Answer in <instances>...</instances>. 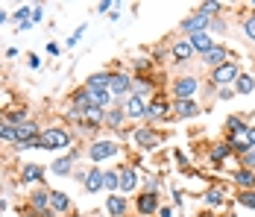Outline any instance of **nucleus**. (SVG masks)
I'll list each match as a JSON object with an SVG mask.
<instances>
[{"mask_svg":"<svg viewBox=\"0 0 255 217\" xmlns=\"http://www.w3.org/2000/svg\"><path fill=\"white\" fill-rule=\"evenodd\" d=\"M244 129H247V123H244V118H241V115H232V118H226V138L238 135V132H244Z\"/></svg>","mask_w":255,"mask_h":217,"instance_id":"bb28decb","label":"nucleus"},{"mask_svg":"<svg viewBox=\"0 0 255 217\" xmlns=\"http://www.w3.org/2000/svg\"><path fill=\"white\" fill-rule=\"evenodd\" d=\"M158 118H170V106L161 94L153 97V103L147 106V121H158Z\"/></svg>","mask_w":255,"mask_h":217,"instance_id":"1a4fd4ad","label":"nucleus"},{"mask_svg":"<svg viewBox=\"0 0 255 217\" xmlns=\"http://www.w3.org/2000/svg\"><path fill=\"white\" fill-rule=\"evenodd\" d=\"M29 209H35L38 215H44V212H50V188H38V191H32L29 197Z\"/></svg>","mask_w":255,"mask_h":217,"instance_id":"6e6552de","label":"nucleus"},{"mask_svg":"<svg viewBox=\"0 0 255 217\" xmlns=\"http://www.w3.org/2000/svg\"><path fill=\"white\" fill-rule=\"evenodd\" d=\"M0 141H9V144H15V126L6 121H0Z\"/></svg>","mask_w":255,"mask_h":217,"instance_id":"2f4dec72","label":"nucleus"},{"mask_svg":"<svg viewBox=\"0 0 255 217\" xmlns=\"http://www.w3.org/2000/svg\"><path fill=\"white\" fill-rule=\"evenodd\" d=\"M147 65H150V62H147L144 56H141V59H135V68H138V71H147Z\"/></svg>","mask_w":255,"mask_h":217,"instance_id":"37998d69","label":"nucleus"},{"mask_svg":"<svg viewBox=\"0 0 255 217\" xmlns=\"http://www.w3.org/2000/svg\"><path fill=\"white\" fill-rule=\"evenodd\" d=\"M12 18H15L18 24H26V21L32 18V6H21L18 12H12Z\"/></svg>","mask_w":255,"mask_h":217,"instance_id":"e433bc0d","label":"nucleus"},{"mask_svg":"<svg viewBox=\"0 0 255 217\" xmlns=\"http://www.w3.org/2000/svg\"><path fill=\"white\" fill-rule=\"evenodd\" d=\"M115 153H118V144L115 141H94V144L88 147V159L91 162H106Z\"/></svg>","mask_w":255,"mask_h":217,"instance_id":"20e7f679","label":"nucleus"},{"mask_svg":"<svg viewBox=\"0 0 255 217\" xmlns=\"http://www.w3.org/2000/svg\"><path fill=\"white\" fill-rule=\"evenodd\" d=\"M21 182H44V168L41 165H24L21 168Z\"/></svg>","mask_w":255,"mask_h":217,"instance_id":"412c9836","label":"nucleus"},{"mask_svg":"<svg viewBox=\"0 0 255 217\" xmlns=\"http://www.w3.org/2000/svg\"><path fill=\"white\" fill-rule=\"evenodd\" d=\"M232 94H235V88H220V97H223V100H229Z\"/></svg>","mask_w":255,"mask_h":217,"instance_id":"a18cd8bd","label":"nucleus"},{"mask_svg":"<svg viewBox=\"0 0 255 217\" xmlns=\"http://www.w3.org/2000/svg\"><path fill=\"white\" fill-rule=\"evenodd\" d=\"M188 41H191V47L194 53H208V50L214 47V38H211V32H197V35H188Z\"/></svg>","mask_w":255,"mask_h":217,"instance_id":"4468645a","label":"nucleus"},{"mask_svg":"<svg viewBox=\"0 0 255 217\" xmlns=\"http://www.w3.org/2000/svg\"><path fill=\"white\" fill-rule=\"evenodd\" d=\"M241 168H247V170H253L255 173V147L253 150H247V153H241Z\"/></svg>","mask_w":255,"mask_h":217,"instance_id":"f704fd0d","label":"nucleus"},{"mask_svg":"<svg viewBox=\"0 0 255 217\" xmlns=\"http://www.w3.org/2000/svg\"><path fill=\"white\" fill-rule=\"evenodd\" d=\"M88 103H91V106H100V109H106V106L112 103V94H109V91H103V88H88Z\"/></svg>","mask_w":255,"mask_h":217,"instance_id":"5701e85b","label":"nucleus"},{"mask_svg":"<svg viewBox=\"0 0 255 217\" xmlns=\"http://www.w3.org/2000/svg\"><path fill=\"white\" fill-rule=\"evenodd\" d=\"M71 217H82V215H71Z\"/></svg>","mask_w":255,"mask_h":217,"instance_id":"de8ad7c7","label":"nucleus"},{"mask_svg":"<svg viewBox=\"0 0 255 217\" xmlns=\"http://www.w3.org/2000/svg\"><path fill=\"white\" fill-rule=\"evenodd\" d=\"M220 6H223V3H217V0H211V3H203V6H200V12H203L205 18H214V15L220 12Z\"/></svg>","mask_w":255,"mask_h":217,"instance_id":"c9c22d12","label":"nucleus"},{"mask_svg":"<svg viewBox=\"0 0 255 217\" xmlns=\"http://www.w3.org/2000/svg\"><path fill=\"white\" fill-rule=\"evenodd\" d=\"M82 182H85V191H100L103 188V170H88V173H85V179H82Z\"/></svg>","mask_w":255,"mask_h":217,"instance_id":"4be33fe9","label":"nucleus"},{"mask_svg":"<svg viewBox=\"0 0 255 217\" xmlns=\"http://www.w3.org/2000/svg\"><path fill=\"white\" fill-rule=\"evenodd\" d=\"M238 203H241L244 209H255V188L253 191H241L238 194Z\"/></svg>","mask_w":255,"mask_h":217,"instance_id":"72a5a7b5","label":"nucleus"},{"mask_svg":"<svg viewBox=\"0 0 255 217\" xmlns=\"http://www.w3.org/2000/svg\"><path fill=\"white\" fill-rule=\"evenodd\" d=\"M124 112H127V118H147V103H144V100H141V97H129V103H127V109H124Z\"/></svg>","mask_w":255,"mask_h":217,"instance_id":"f3484780","label":"nucleus"},{"mask_svg":"<svg viewBox=\"0 0 255 217\" xmlns=\"http://www.w3.org/2000/svg\"><path fill=\"white\" fill-rule=\"evenodd\" d=\"M82 32H85V24L79 26V29L74 32V35H71V38H68V47H74V44H77V41H79V35H82Z\"/></svg>","mask_w":255,"mask_h":217,"instance_id":"ea45409f","label":"nucleus"},{"mask_svg":"<svg viewBox=\"0 0 255 217\" xmlns=\"http://www.w3.org/2000/svg\"><path fill=\"white\" fill-rule=\"evenodd\" d=\"M6 18H9V15H6V12L0 9V24H6Z\"/></svg>","mask_w":255,"mask_h":217,"instance_id":"49530a36","label":"nucleus"},{"mask_svg":"<svg viewBox=\"0 0 255 217\" xmlns=\"http://www.w3.org/2000/svg\"><path fill=\"white\" fill-rule=\"evenodd\" d=\"M197 91V76H179L176 82H173V94L176 100H191Z\"/></svg>","mask_w":255,"mask_h":217,"instance_id":"39448f33","label":"nucleus"},{"mask_svg":"<svg viewBox=\"0 0 255 217\" xmlns=\"http://www.w3.org/2000/svg\"><path fill=\"white\" fill-rule=\"evenodd\" d=\"M109 85H112V73L109 71L91 73V76L85 79V88H103V91H109Z\"/></svg>","mask_w":255,"mask_h":217,"instance_id":"6ab92c4d","label":"nucleus"},{"mask_svg":"<svg viewBox=\"0 0 255 217\" xmlns=\"http://www.w3.org/2000/svg\"><path fill=\"white\" fill-rule=\"evenodd\" d=\"M26 59H29V68H41V59H38V56H35V53H29V56H26Z\"/></svg>","mask_w":255,"mask_h":217,"instance_id":"79ce46f5","label":"nucleus"},{"mask_svg":"<svg viewBox=\"0 0 255 217\" xmlns=\"http://www.w3.org/2000/svg\"><path fill=\"white\" fill-rule=\"evenodd\" d=\"M106 212H109L112 217H124L127 215V200L118 197V194H112V197L106 200Z\"/></svg>","mask_w":255,"mask_h":217,"instance_id":"aec40b11","label":"nucleus"},{"mask_svg":"<svg viewBox=\"0 0 255 217\" xmlns=\"http://www.w3.org/2000/svg\"><path fill=\"white\" fill-rule=\"evenodd\" d=\"M208 21H211V18H205L203 12H197V15H191V18H185V21H182V29H185L188 35L208 32Z\"/></svg>","mask_w":255,"mask_h":217,"instance_id":"0eeeda50","label":"nucleus"},{"mask_svg":"<svg viewBox=\"0 0 255 217\" xmlns=\"http://www.w3.org/2000/svg\"><path fill=\"white\" fill-rule=\"evenodd\" d=\"M191 56H194L191 41H176V44H173V59H176V62H188Z\"/></svg>","mask_w":255,"mask_h":217,"instance_id":"b1692460","label":"nucleus"},{"mask_svg":"<svg viewBox=\"0 0 255 217\" xmlns=\"http://www.w3.org/2000/svg\"><path fill=\"white\" fill-rule=\"evenodd\" d=\"M205 203L208 206H220L223 203V188H208L205 191Z\"/></svg>","mask_w":255,"mask_h":217,"instance_id":"473e14b6","label":"nucleus"},{"mask_svg":"<svg viewBox=\"0 0 255 217\" xmlns=\"http://www.w3.org/2000/svg\"><path fill=\"white\" fill-rule=\"evenodd\" d=\"M253 9H255V3H253Z\"/></svg>","mask_w":255,"mask_h":217,"instance_id":"09e8293b","label":"nucleus"},{"mask_svg":"<svg viewBox=\"0 0 255 217\" xmlns=\"http://www.w3.org/2000/svg\"><path fill=\"white\" fill-rule=\"evenodd\" d=\"M71 141H74L71 129H62V126H50V129H44L41 138H38L41 150H65Z\"/></svg>","mask_w":255,"mask_h":217,"instance_id":"f257e3e1","label":"nucleus"},{"mask_svg":"<svg viewBox=\"0 0 255 217\" xmlns=\"http://www.w3.org/2000/svg\"><path fill=\"white\" fill-rule=\"evenodd\" d=\"M121 185V179H118V170H106L103 173V188H109V191L115 194V188Z\"/></svg>","mask_w":255,"mask_h":217,"instance_id":"7c9ffc66","label":"nucleus"},{"mask_svg":"<svg viewBox=\"0 0 255 217\" xmlns=\"http://www.w3.org/2000/svg\"><path fill=\"white\" fill-rule=\"evenodd\" d=\"M118 179H121V191H135V185H138V173L132 168H121L118 170Z\"/></svg>","mask_w":255,"mask_h":217,"instance_id":"2eb2a0df","label":"nucleus"},{"mask_svg":"<svg viewBox=\"0 0 255 217\" xmlns=\"http://www.w3.org/2000/svg\"><path fill=\"white\" fill-rule=\"evenodd\" d=\"M158 132L155 129H135V144L144 147V150H153V147H158Z\"/></svg>","mask_w":255,"mask_h":217,"instance_id":"ddd939ff","label":"nucleus"},{"mask_svg":"<svg viewBox=\"0 0 255 217\" xmlns=\"http://www.w3.org/2000/svg\"><path fill=\"white\" fill-rule=\"evenodd\" d=\"M253 88H255V76L241 73V76H238V82H235V91H238V94H253Z\"/></svg>","mask_w":255,"mask_h":217,"instance_id":"a878e982","label":"nucleus"},{"mask_svg":"<svg viewBox=\"0 0 255 217\" xmlns=\"http://www.w3.org/2000/svg\"><path fill=\"white\" fill-rule=\"evenodd\" d=\"M232 179L241 185V191H253V188H255V173H253V170H247V168L235 170V173H232Z\"/></svg>","mask_w":255,"mask_h":217,"instance_id":"a211bd4d","label":"nucleus"},{"mask_svg":"<svg viewBox=\"0 0 255 217\" xmlns=\"http://www.w3.org/2000/svg\"><path fill=\"white\" fill-rule=\"evenodd\" d=\"M41 135V129H38V123L26 121L21 126H15V144H24V141H32V138H38Z\"/></svg>","mask_w":255,"mask_h":217,"instance_id":"9b49d317","label":"nucleus"},{"mask_svg":"<svg viewBox=\"0 0 255 217\" xmlns=\"http://www.w3.org/2000/svg\"><path fill=\"white\" fill-rule=\"evenodd\" d=\"M244 35H247L250 41H255V15H250V18L244 21Z\"/></svg>","mask_w":255,"mask_h":217,"instance_id":"4c0bfd02","label":"nucleus"},{"mask_svg":"<svg viewBox=\"0 0 255 217\" xmlns=\"http://www.w3.org/2000/svg\"><path fill=\"white\" fill-rule=\"evenodd\" d=\"M203 62L208 65V68H211V71H214V68L226 65V62H232V59H229V50L223 47V44H214V47H211V50H208V53L203 56Z\"/></svg>","mask_w":255,"mask_h":217,"instance_id":"423d86ee","label":"nucleus"},{"mask_svg":"<svg viewBox=\"0 0 255 217\" xmlns=\"http://www.w3.org/2000/svg\"><path fill=\"white\" fill-rule=\"evenodd\" d=\"M124 118H127V112H124V109H109V112H106V126H112V129H118Z\"/></svg>","mask_w":255,"mask_h":217,"instance_id":"c756f323","label":"nucleus"},{"mask_svg":"<svg viewBox=\"0 0 255 217\" xmlns=\"http://www.w3.org/2000/svg\"><path fill=\"white\" fill-rule=\"evenodd\" d=\"M21 217H41V215H38V212H35V209H29V206H26L24 212H21Z\"/></svg>","mask_w":255,"mask_h":217,"instance_id":"c03bdc74","label":"nucleus"},{"mask_svg":"<svg viewBox=\"0 0 255 217\" xmlns=\"http://www.w3.org/2000/svg\"><path fill=\"white\" fill-rule=\"evenodd\" d=\"M238 76H241L238 62H226V65H220V68H214V71H211V82H214V85H220V88H229L232 82H238Z\"/></svg>","mask_w":255,"mask_h":217,"instance_id":"f03ea898","label":"nucleus"},{"mask_svg":"<svg viewBox=\"0 0 255 217\" xmlns=\"http://www.w3.org/2000/svg\"><path fill=\"white\" fill-rule=\"evenodd\" d=\"M132 91V79L127 73H112V85H109V94L112 97H124Z\"/></svg>","mask_w":255,"mask_h":217,"instance_id":"9d476101","label":"nucleus"},{"mask_svg":"<svg viewBox=\"0 0 255 217\" xmlns=\"http://www.w3.org/2000/svg\"><path fill=\"white\" fill-rule=\"evenodd\" d=\"M135 206H138V217H150L155 212H161V203H158V194H138V200H135Z\"/></svg>","mask_w":255,"mask_h":217,"instance_id":"7ed1b4c3","label":"nucleus"},{"mask_svg":"<svg viewBox=\"0 0 255 217\" xmlns=\"http://www.w3.org/2000/svg\"><path fill=\"white\" fill-rule=\"evenodd\" d=\"M44 18V6H32V18H29V24H38Z\"/></svg>","mask_w":255,"mask_h":217,"instance_id":"58836bf2","label":"nucleus"},{"mask_svg":"<svg viewBox=\"0 0 255 217\" xmlns=\"http://www.w3.org/2000/svg\"><path fill=\"white\" fill-rule=\"evenodd\" d=\"M132 91H135V97H141V100H144V97L153 91V82H150V79H144V76H138V79H132Z\"/></svg>","mask_w":255,"mask_h":217,"instance_id":"cd10ccee","label":"nucleus"},{"mask_svg":"<svg viewBox=\"0 0 255 217\" xmlns=\"http://www.w3.org/2000/svg\"><path fill=\"white\" fill-rule=\"evenodd\" d=\"M50 170L56 173V176H68V173L74 170V159H71V156H62V159H56V162H53Z\"/></svg>","mask_w":255,"mask_h":217,"instance_id":"393cba45","label":"nucleus"},{"mask_svg":"<svg viewBox=\"0 0 255 217\" xmlns=\"http://www.w3.org/2000/svg\"><path fill=\"white\" fill-rule=\"evenodd\" d=\"M200 112H203V109H200L194 100H176V103H173V115H176V118H197Z\"/></svg>","mask_w":255,"mask_h":217,"instance_id":"f8f14e48","label":"nucleus"},{"mask_svg":"<svg viewBox=\"0 0 255 217\" xmlns=\"http://www.w3.org/2000/svg\"><path fill=\"white\" fill-rule=\"evenodd\" d=\"M229 153H232V147L223 141V144H214V147H211V153H208V156H211V162H214V165H220Z\"/></svg>","mask_w":255,"mask_h":217,"instance_id":"c85d7f7f","label":"nucleus"},{"mask_svg":"<svg viewBox=\"0 0 255 217\" xmlns=\"http://www.w3.org/2000/svg\"><path fill=\"white\" fill-rule=\"evenodd\" d=\"M109 9H115V3H112V0H103V3H97V12H109Z\"/></svg>","mask_w":255,"mask_h":217,"instance_id":"a19ab883","label":"nucleus"},{"mask_svg":"<svg viewBox=\"0 0 255 217\" xmlns=\"http://www.w3.org/2000/svg\"><path fill=\"white\" fill-rule=\"evenodd\" d=\"M71 209V197L65 191H50V212H59V215H65Z\"/></svg>","mask_w":255,"mask_h":217,"instance_id":"dca6fc26","label":"nucleus"}]
</instances>
